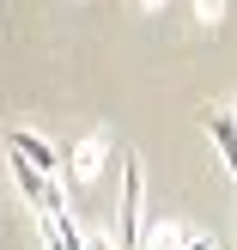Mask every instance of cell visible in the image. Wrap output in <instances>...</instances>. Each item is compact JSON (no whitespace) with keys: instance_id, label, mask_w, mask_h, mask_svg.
<instances>
[{"instance_id":"obj_1","label":"cell","mask_w":237,"mask_h":250,"mask_svg":"<svg viewBox=\"0 0 237 250\" xmlns=\"http://www.w3.org/2000/svg\"><path fill=\"white\" fill-rule=\"evenodd\" d=\"M116 238H122V250H140L146 244V171H140V153H122V214H116Z\"/></svg>"},{"instance_id":"obj_2","label":"cell","mask_w":237,"mask_h":250,"mask_svg":"<svg viewBox=\"0 0 237 250\" xmlns=\"http://www.w3.org/2000/svg\"><path fill=\"white\" fill-rule=\"evenodd\" d=\"M6 159H12V183H18V195H24V202L36 208V214H61V208H67L49 171H36L31 159H18V153H6Z\"/></svg>"},{"instance_id":"obj_3","label":"cell","mask_w":237,"mask_h":250,"mask_svg":"<svg viewBox=\"0 0 237 250\" xmlns=\"http://www.w3.org/2000/svg\"><path fill=\"white\" fill-rule=\"evenodd\" d=\"M104 165H109V141H104V134H85V141L67 153V183H73V189H85V183L104 177Z\"/></svg>"},{"instance_id":"obj_4","label":"cell","mask_w":237,"mask_h":250,"mask_svg":"<svg viewBox=\"0 0 237 250\" xmlns=\"http://www.w3.org/2000/svg\"><path fill=\"white\" fill-rule=\"evenodd\" d=\"M6 153L31 159V165H36V171H49V177H55V165H61V153L43 141V134H31V128H12V134H6Z\"/></svg>"},{"instance_id":"obj_5","label":"cell","mask_w":237,"mask_h":250,"mask_svg":"<svg viewBox=\"0 0 237 250\" xmlns=\"http://www.w3.org/2000/svg\"><path fill=\"white\" fill-rule=\"evenodd\" d=\"M36 232H43V250H85V232L67 220V208L61 214H36Z\"/></svg>"},{"instance_id":"obj_6","label":"cell","mask_w":237,"mask_h":250,"mask_svg":"<svg viewBox=\"0 0 237 250\" xmlns=\"http://www.w3.org/2000/svg\"><path fill=\"white\" fill-rule=\"evenodd\" d=\"M189 238H195V232H182L177 220H152V226H146V244H140V250H189Z\"/></svg>"},{"instance_id":"obj_7","label":"cell","mask_w":237,"mask_h":250,"mask_svg":"<svg viewBox=\"0 0 237 250\" xmlns=\"http://www.w3.org/2000/svg\"><path fill=\"white\" fill-rule=\"evenodd\" d=\"M213 146H219V159H225V171H231V183H237V116H213Z\"/></svg>"},{"instance_id":"obj_8","label":"cell","mask_w":237,"mask_h":250,"mask_svg":"<svg viewBox=\"0 0 237 250\" xmlns=\"http://www.w3.org/2000/svg\"><path fill=\"white\" fill-rule=\"evenodd\" d=\"M219 12H225V0H195V19H201V24H213Z\"/></svg>"},{"instance_id":"obj_9","label":"cell","mask_w":237,"mask_h":250,"mask_svg":"<svg viewBox=\"0 0 237 250\" xmlns=\"http://www.w3.org/2000/svg\"><path fill=\"white\" fill-rule=\"evenodd\" d=\"M85 250H122V238H109V232H85Z\"/></svg>"},{"instance_id":"obj_10","label":"cell","mask_w":237,"mask_h":250,"mask_svg":"<svg viewBox=\"0 0 237 250\" xmlns=\"http://www.w3.org/2000/svg\"><path fill=\"white\" fill-rule=\"evenodd\" d=\"M189 250H213V238H201V232H195V238H189Z\"/></svg>"},{"instance_id":"obj_11","label":"cell","mask_w":237,"mask_h":250,"mask_svg":"<svg viewBox=\"0 0 237 250\" xmlns=\"http://www.w3.org/2000/svg\"><path fill=\"white\" fill-rule=\"evenodd\" d=\"M140 6H146V12H164V0H140Z\"/></svg>"},{"instance_id":"obj_12","label":"cell","mask_w":237,"mask_h":250,"mask_svg":"<svg viewBox=\"0 0 237 250\" xmlns=\"http://www.w3.org/2000/svg\"><path fill=\"white\" fill-rule=\"evenodd\" d=\"M231 116H237V104H231Z\"/></svg>"}]
</instances>
